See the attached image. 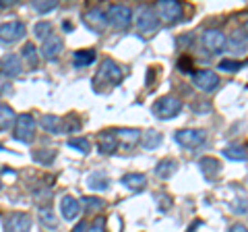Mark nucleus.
I'll list each match as a JSON object with an SVG mask.
<instances>
[{
	"label": "nucleus",
	"instance_id": "obj_1",
	"mask_svg": "<svg viewBox=\"0 0 248 232\" xmlns=\"http://www.w3.org/2000/svg\"><path fill=\"white\" fill-rule=\"evenodd\" d=\"M15 139L21 143H31L35 139V120L31 114L17 116V122H15Z\"/></svg>",
	"mask_w": 248,
	"mask_h": 232
},
{
	"label": "nucleus",
	"instance_id": "obj_2",
	"mask_svg": "<svg viewBox=\"0 0 248 232\" xmlns=\"http://www.w3.org/2000/svg\"><path fill=\"white\" fill-rule=\"evenodd\" d=\"M174 139H176V143L182 145V148L195 149V148H199V145L205 143L207 133L203 129H180V131L174 133Z\"/></svg>",
	"mask_w": 248,
	"mask_h": 232
},
{
	"label": "nucleus",
	"instance_id": "obj_3",
	"mask_svg": "<svg viewBox=\"0 0 248 232\" xmlns=\"http://www.w3.org/2000/svg\"><path fill=\"white\" fill-rule=\"evenodd\" d=\"M182 110V102L178 98H174V96H166V98H161V99H157L155 102V106H153V112H155V116L157 118H161V120H170V118H174V116Z\"/></svg>",
	"mask_w": 248,
	"mask_h": 232
},
{
	"label": "nucleus",
	"instance_id": "obj_4",
	"mask_svg": "<svg viewBox=\"0 0 248 232\" xmlns=\"http://www.w3.org/2000/svg\"><path fill=\"white\" fill-rule=\"evenodd\" d=\"M108 23L116 29H126L133 23V11L124 4H110V9H108Z\"/></svg>",
	"mask_w": 248,
	"mask_h": 232
},
{
	"label": "nucleus",
	"instance_id": "obj_5",
	"mask_svg": "<svg viewBox=\"0 0 248 232\" xmlns=\"http://www.w3.org/2000/svg\"><path fill=\"white\" fill-rule=\"evenodd\" d=\"M135 21H137L139 33H143V35H149V33H153L155 29L159 27L157 13H155L153 9H149V6H143V9L137 13V19Z\"/></svg>",
	"mask_w": 248,
	"mask_h": 232
},
{
	"label": "nucleus",
	"instance_id": "obj_6",
	"mask_svg": "<svg viewBox=\"0 0 248 232\" xmlns=\"http://www.w3.org/2000/svg\"><path fill=\"white\" fill-rule=\"evenodd\" d=\"M25 35V23L23 21H9L0 25V42L13 44Z\"/></svg>",
	"mask_w": 248,
	"mask_h": 232
},
{
	"label": "nucleus",
	"instance_id": "obj_7",
	"mask_svg": "<svg viewBox=\"0 0 248 232\" xmlns=\"http://www.w3.org/2000/svg\"><path fill=\"white\" fill-rule=\"evenodd\" d=\"M122 77H124V71L114 63L112 58H106L104 63H102V68H99V73H97V79L95 83L99 81H108V83H120L122 81Z\"/></svg>",
	"mask_w": 248,
	"mask_h": 232
},
{
	"label": "nucleus",
	"instance_id": "obj_8",
	"mask_svg": "<svg viewBox=\"0 0 248 232\" xmlns=\"http://www.w3.org/2000/svg\"><path fill=\"white\" fill-rule=\"evenodd\" d=\"M182 4L180 2H176V0H161V2H157V15L161 19H166V21H180L182 19Z\"/></svg>",
	"mask_w": 248,
	"mask_h": 232
},
{
	"label": "nucleus",
	"instance_id": "obj_9",
	"mask_svg": "<svg viewBox=\"0 0 248 232\" xmlns=\"http://www.w3.org/2000/svg\"><path fill=\"white\" fill-rule=\"evenodd\" d=\"M4 230L6 232H29L31 230V218L23 212H15L11 215H6Z\"/></svg>",
	"mask_w": 248,
	"mask_h": 232
},
{
	"label": "nucleus",
	"instance_id": "obj_10",
	"mask_svg": "<svg viewBox=\"0 0 248 232\" xmlns=\"http://www.w3.org/2000/svg\"><path fill=\"white\" fill-rule=\"evenodd\" d=\"M192 83H195V87H199L201 91H213V89H217V85H219V77H217V73L205 68V71H197L192 75Z\"/></svg>",
	"mask_w": 248,
	"mask_h": 232
},
{
	"label": "nucleus",
	"instance_id": "obj_11",
	"mask_svg": "<svg viewBox=\"0 0 248 232\" xmlns=\"http://www.w3.org/2000/svg\"><path fill=\"white\" fill-rule=\"evenodd\" d=\"M203 46L207 50H211L213 54H217L228 46V40H226V35H223V32H219V29H207V32L203 33Z\"/></svg>",
	"mask_w": 248,
	"mask_h": 232
},
{
	"label": "nucleus",
	"instance_id": "obj_12",
	"mask_svg": "<svg viewBox=\"0 0 248 232\" xmlns=\"http://www.w3.org/2000/svg\"><path fill=\"white\" fill-rule=\"evenodd\" d=\"M0 71H2L6 77H19L23 73L21 58L17 54H4V56L0 58Z\"/></svg>",
	"mask_w": 248,
	"mask_h": 232
},
{
	"label": "nucleus",
	"instance_id": "obj_13",
	"mask_svg": "<svg viewBox=\"0 0 248 232\" xmlns=\"http://www.w3.org/2000/svg\"><path fill=\"white\" fill-rule=\"evenodd\" d=\"M60 214H62V218H64V220L79 218V214H81V201L71 197V195L62 197V201H60Z\"/></svg>",
	"mask_w": 248,
	"mask_h": 232
},
{
	"label": "nucleus",
	"instance_id": "obj_14",
	"mask_svg": "<svg viewBox=\"0 0 248 232\" xmlns=\"http://www.w3.org/2000/svg\"><path fill=\"white\" fill-rule=\"evenodd\" d=\"M62 52V40L58 35H50L48 40L42 42V56L48 58V60H54Z\"/></svg>",
	"mask_w": 248,
	"mask_h": 232
},
{
	"label": "nucleus",
	"instance_id": "obj_15",
	"mask_svg": "<svg viewBox=\"0 0 248 232\" xmlns=\"http://www.w3.org/2000/svg\"><path fill=\"white\" fill-rule=\"evenodd\" d=\"M95 60H97L95 50H79V52H75V56H73V65H75V68H85V66L93 65Z\"/></svg>",
	"mask_w": 248,
	"mask_h": 232
},
{
	"label": "nucleus",
	"instance_id": "obj_16",
	"mask_svg": "<svg viewBox=\"0 0 248 232\" xmlns=\"http://www.w3.org/2000/svg\"><path fill=\"white\" fill-rule=\"evenodd\" d=\"M97 148H99V151H102V153H114L116 148H118V139H116L114 133H99Z\"/></svg>",
	"mask_w": 248,
	"mask_h": 232
},
{
	"label": "nucleus",
	"instance_id": "obj_17",
	"mask_svg": "<svg viewBox=\"0 0 248 232\" xmlns=\"http://www.w3.org/2000/svg\"><path fill=\"white\" fill-rule=\"evenodd\" d=\"M122 184H124L126 189H130V191H141V189H145L147 179H145V174L130 172V174H124V176H122Z\"/></svg>",
	"mask_w": 248,
	"mask_h": 232
},
{
	"label": "nucleus",
	"instance_id": "obj_18",
	"mask_svg": "<svg viewBox=\"0 0 248 232\" xmlns=\"http://www.w3.org/2000/svg\"><path fill=\"white\" fill-rule=\"evenodd\" d=\"M87 23H89L93 29L102 32V29L108 25V13H104L102 9H91L87 13Z\"/></svg>",
	"mask_w": 248,
	"mask_h": 232
},
{
	"label": "nucleus",
	"instance_id": "obj_19",
	"mask_svg": "<svg viewBox=\"0 0 248 232\" xmlns=\"http://www.w3.org/2000/svg\"><path fill=\"white\" fill-rule=\"evenodd\" d=\"M116 133V139H120V141L126 145V148H130V145H135L139 139H141V131H137V129H118V131H114Z\"/></svg>",
	"mask_w": 248,
	"mask_h": 232
},
{
	"label": "nucleus",
	"instance_id": "obj_20",
	"mask_svg": "<svg viewBox=\"0 0 248 232\" xmlns=\"http://www.w3.org/2000/svg\"><path fill=\"white\" fill-rule=\"evenodd\" d=\"M176 168H178V164H176V160H172V158H166V160H161L157 166H155V174H157V179H170L174 172H176Z\"/></svg>",
	"mask_w": 248,
	"mask_h": 232
},
{
	"label": "nucleus",
	"instance_id": "obj_21",
	"mask_svg": "<svg viewBox=\"0 0 248 232\" xmlns=\"http://www.w3.org/2000/svg\"><path fill=\"white\" fill-rule=\"evenodd\" d=\"M42 129L48 131V133H64V127H62V118H58V116H42Z\"/></svg>",
	"mask_w": 248,
	"mask_h": 232
},
{
	"label": "nucleus",
	"instance_id": "obj_22",
	"mask_svg": "<svg viewBox=\"0 0 248 232\" xmlns=\"http://www.w3.org/2000/svg\"><path fill=\"white\" fill-rule=\"evenodd\" d=\"M87 187L93 191H106L110 187V179L104 174V172H93L89 179H87Z\"/></svg>",
	"mask_w": 248,
	"mask_h": 232
},
{
	"label": "nucleus",
	"instance_id": "obj_23",
	"mask_svg": "<svg viewBox=\"0 0 248 232\" xmlns=\"http://www.w3.org/2000/svg\"><path fill=\"white\" fill-rule=\"evenodd\" d=\"M17 122V116H15L13 108L0 104V131H6L9 127H13Z\"/></svg>",
	"mask_w": 248,
	"mask_h": 232
},
{
	"label": "nucleus",
	"instance_id": "obj_24",
	"mask_svg": "<svg viewBox=\"0 0 248 232\" xmlns=\"http://www.w3.org/2000/svg\"><path fill=\"white\" fill-rule=\"evenodd\" d=\"M199 166H201V170H203V174L207 176V179H213V176L219 174V162L213 160V158L199 160Z\"/></svg>",
	"mask_w": 248,
	"mask_h": 232
},
{
	"label": "nucleus",
	"instance_id": "obj_25",
	"mask_svg": "<svg viewBox=\"0 0 248 232\" xmlns=\"http://www.w3.org/2000/svg\"><path fill=\"white\" fill-rule=\"evenodd\" d=\"M228 48L232 52H246L248 50V37L244 33H234L228 40Z\"/></svg>",
	"mask_w": 248,
	"mask_h": 232
},
{
	"label": "nucleus",
	"instance_id": "obj_26",
	"mask_svg": "<svg viewBox=\"0 0 248 232\" xmlns=\"http://www.w3.org/2000/svg\"><path fill=\"white\" fill-rule=\"evenodd\" d=\"M161 143V135L157 133V131H153V129H149L147 133L141 137V145L145 149H155L157 145Z\"/></svg>",
	"mask_w": 248,
	"mask_h": 232
},
{
	"label": "nucleus",
	"instance_id": "obj_27",
	"mask_svg": "<svg viewBox=\"0 0 248 232\" xmlns=\"http://www.w3.org/2000/svg\"><path fill=\"white\" fill-rule=\"evenodd\" d=\"M223 156H226L228 160L240 162V160H246L248 158V151H246V148H242V145H230V148L223 149Z\"/></svg>",
	"mask_w": 248,
	"mask_h": 232
},
{
	"label": "nucleus",
	"instance_id": "obj_28",
	"mask_svg": "<svg viewBox=\"0 0 248 232\" xmlns=\"http://www.w3.org/2000/svg\"><path fill=\"white\" fill-rule=\"evenodd\" d=\"M21 56L25 58V63L29 66H35L37 60H40V54H37V48L33 44H25V46H23V48H21Z\"/></svg>",
	"mask_w": 248,
	"mask_h": 232
},
{
	"label": "nucleus",
	"instance_id": "obj_29",
	"mask_svg": "<svg viewBox=\"0 0 248 232\" xmlns=\"http://www.w3.org/2000/svg\"><path fill=\"white\" fill-rule=\"evenodd\" d=\"M54 158H56V151H52V149H35L33 151V160L42 166H50Z\"/></svg>",
	"mask_w": 248,
	"mask_h": 232
},
{
	"label": "nucleus",
	"instance_id": "obj_30",
	"mask_svg": "<svg viewBox=\"0 0 248 232\" xmlns=\"http://www.w3.org/2000/svg\"><path fill=\"white\" fill-rule=\"evenodd\" d=\"M33 32H35V37H37V40H42V42H44V40H48L50 35H54V33H52V32H54V25H52L50 21H40V23L35 25Z\"/></svg>",
	"mask_w": 248,
	"mask_h": 232
},
{
	"label": "nucleus",
	"instance_id": "obj_31",
	"mask_svg": "<svg viewBox=\"0 0 248 232\" xmlns=\"http://www.w3.org/2000/svg\"><path fill=\"white\" fill-rule=\"evenodd\" d=\"M68 148H73V149L81 151V153H89L91 151V143L85 137H75V139H68Z\"/></svg>",
	"mask_w": 248,
	"mask_h": 232
},
{
	"label": "nucleus",
	"instance_id": "obj_32",
	"mask_svg": "<svg viewBox=\"0 0 248 232\" xmlns=\"http://www.w3.org/2000/svg\"><path fill=\"white\" fill-rule=\"evenodd\" d=\"M81 203L87 207L89 212L104 210V207H106V201H104V199H99V197H83V199H81Z\"/></svg>",
	"mask_w": 248,
	"mask_h": 232
},
{
	"label": "nucleus",
	"instance_id": "obj_33",
	"mask_svg": "<svg viewBox=\"0 0 248 232\" xmlns=\"http://www.w3.org/2000/svg\"><path fill=\"white\" fill-rule=\"evenodd\" d=\"M242 66H244V63H238V60H228V58L219 63L221 71H228V73H236V71H240Z\"/></svg>",
	"mask_w": 248,
	"mask_h": 232
},
{
	"label": "nucleus",
	"instance_id": "obj_34",
	"mask_svg": "<svg viewBox=\"0 0 248 232\" xmlns=\"http://www.w3.org/2000/svg\"><path fill=\"white\" fill-rule=\"evenodd\" d=\"M58 6V2L56 0H46V2H33V9L37 11V13H50V11H54Z\"/></svg>",
	"mask_w": 248,
	"mask_h": 232
},
{
	"label": "nucleus",
	"instance_id": "obj_35",
	"mask_svg": "<svg viewBox=\"0 0 248 232\" xmlns=\"http://www.w3.org/2000/svg\"><path fill=\"white\" fill-rule=\"evenodd\" d=\"M40 215H42V224H46L48 228H56V220H54V214L50 212V210H42L40 212Z\"/></svg>",
	"mask_w": 248,
	"mask_h": 232
},
{
	"label": "nucleus",
	"instance_id": "obj_36",
	"mask_svg": "<svg viewBox=\"0 0 248 232\" xmlns=\"http://www.w3.org/2000/svg\"><path fill=\"white\" fill-rule=\"evenodd\" d=\"M64 120H66V127H64L66 133H73V131L81 129V122L77 120V116H68V118H64Z\"/></svg>",
	"mask_w": 248,
	"mask_h": 232
},
{
	"label": "nucleus",
	"instance_id": "obj_37",
	"mask_svg": "<svg viewBox=\"0 0 248 232\" xmlns=\"http://www.w3.org/2000/svg\"><path fill=\"white\" fill-rule=\"evenodd\" d=\"M89 232H106V218H95V222L89 226Z\"/></svg>",
	"mask_w": 248,
	"mask_h": 232
},
{
	"label": "nucleus",
	"instance_id": "obj_38",
	"mask_svg": "<svg viewBox=\"0 0 248 232\" xmlns=\"http://www.w3.org/2000/svg\"><path fill=\"white\" fill-rule=\"evenodd\" d=\"M190 66H192V60L188 58V56H182L180 60H178V68H180L182 73H186V71H190Z\"/></svg>",
	"mask_w": 248,
	"mask_h": 232
},
{
	"label": "nucleus",
	"instance_id": "obj_39",
	"mask_svg": "<svg viewBox=\"0 0 248 232\" xmlns=\"http://www.w3.org/2000/svg\"><path fill=\"white\" fill-rule=\"evenodd\" d=\"M157 201H159V207H161V210H168V207H170V197H168V195H159Z\"/></svg>",
	"mask_w": 248,
	"mask_h": 232
},
{
	"label": "nucleus",
	"instance_id": "obj_40",
	"mask_svg": "<svg viewBox=\"0 0 248 232\" xmlns=\"http://www.w3.org/2000/svg\"><path fill=\"white\" fill-rule=\"evenodd\" d=\"M228 232H248V228L244 226V224H234V226H232Z\"/></svg>",
	"mask_w": 248,
	"mask_h": 232
},
{
	"label": "nucleus",
	"instance_id": "obj_41",
	"mask_svg": "<svg viewBox=\"0 0 248 232\" xmlns=\"http://www.w3.org/2000/svg\"><path fill=\"white\" fill-rule=\"evenodd\" d=\"M192 44V35H188V33H184V37H180V40H178V44L180 46H186V44Z\"/></svg>",
	"mask_w": 248,
	"mask_h": 232
},
{
	"label": "nucleus",
	"instance_id": "obj_42",
	"mask_svg": "<svg viewBox=\"0 0 248 232\" xmlns=\"http://www.w3.org/2000/svg\"><path fill=\"white\" fill-rule=\"evenodd\" d=\"M85 228H87V224H85V222H79V224H77V228H73V232H83Z\"/></svg>",
	"mask_w": 248,
	"mask_h": 232
},
{
	"label": "nucleus",
	"instance_id": "obj_43",
	"mask_svg": "<svg viewBox=\"0 0 248 232\" xmlns=\"http://www.w3.org/2000/svg\"><path fill=\"white\" fill-rule=\"evenodd\" d=\"M246 32H248V21H246Z\"/></svg>",
	"mask_w": 248,
	"mask_h": 232
},
{
	"label": "nucleus",
	"instance_id": "obj_44",
	"mask_svg": "<svg viewBox=\"0 0 248 232\" xmlns=\"http://www.w3.org/2000/svg\"><path fill=\"white\" fill-rule=\"evenodd\" d=\"M0 191H2V182H0Z\"/></svg>",
	"mask_w": 248,
	"mask_h": 232
},
{
	"label": "nucleus",
	"instance_id": "obj_45",
	"mask_svg": "<svg viewBox=\"0 0 248 232\" xmlns=\"http://www.w3.org/2000/svg\"><path fill=\"white\" fill-rule=\"evenodd\" d=\"M0 151H2V145H0Z\"/></svg>",
	"mask_w": 248,
	"mask_h": 232
}]
</instances>
